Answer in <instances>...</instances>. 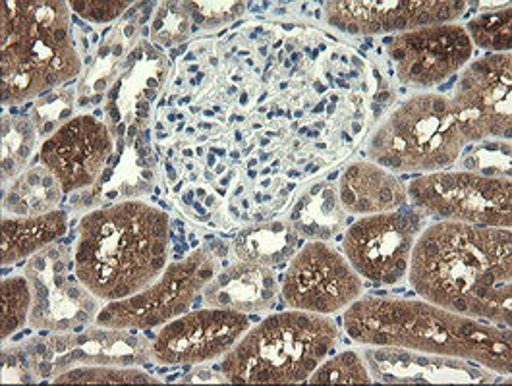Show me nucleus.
Wrapping results in <instances>:
<instances>
[{
	"label": "nucleus",
	"instance_id": "f257e3e1",
	"mask_svg": "<svg viewBox=\"0 0 512 386\" xmlns=\"http://www.w3.org/2000/svg\"><path fill=\"white\" fill-rule=\"evenodd\" d=\"M406 276L429 304L511 329V228L433 222L418 236Z\"/></svg>",
	"mask_w": 512,
	"mask_h": 386
},
{
	"label": "nucleus",
	"instance_id": "f03ea898",
	"mask_svg": "<svg viewBox=\"0 0 512 386\" xmlns=\"http://www.w3.org/2000/svg\"><path fill=\"white\" fill-rule=\"evenodd\" d=\"M342 323L362 346L462 359L511 377L509 327L464 317L426 300L360 298L344 309Z\"/></svg>",
	"mask_w": 512,
	"mask_h": 386
},
{
	"label": "nucleus",
	"instance_id": "7ed1b4c3",
	"mask_svg": "<svg viewBox=\"0 0 512 386\" xmlns=\"http://www.w3.org/2000/svg\"><path fill=\"white\" fill-rule=\"evenodd\" d=\"M171 219L145 201L87 213L74 248V273L103 302L126 300L169 267Z\"/></svg>",
	"mask_w": 512,
	"mask_h": 386
},
{
	"label": "nucleus",
	"instance_id": "20e7f679",
	"mask_svg": "<svg viewBox=\"0 0 512 386\" xmlns=\"http://www.w3.org/2000/svg\"><path fill=\"white\" fill-rule=\"evenodd\" d=\"M2 103L20 105L74 80L82 60L62 0L2 2Z\"/></svg>",
	"mask_w": 512,
	"mask_h": 386
},
{
	"label": "nucleus",
	"instance_id": "39448f33",
	"mask_svg": "<svg viewBox=\"0 0 512 386\" xmlns=\"http://www.w3.org/2000/svg\"><path fill=\"white\" fill-rule=\"evenodd\" d=\"M329 315L288 309L246 332L221 361L230 385H296L310 379L339 342Z\"/></svg>",
	"mask_w": 512,
	"mask_h": 386
},
{
	"label": "nucleus",
	"instance_id": "423d86ee",
	"mask_svg": "<svg viewBox=\"0 0 512 386\" xmlns=\"http://www.w3.org/2000/svg\"><path fill=\"white\" fill-rule=\"evenodd\" d=\"M466 145L451 99L426 91L381 122L368 141V157L391 172L431 174L455 165Z\"/></svg>",
	"mask_w": 512,
	"mask_h": 386
},
{
	"label": "nucleus",
	"instance_id": "0eeeda50",
	"mask_svg": "<svg viewBox=\"0 0 512 386\" xmlns=\"http://www.w3.org/2000/svg\"><path fill=\"white\" fill-rule=\"evenodd\" d=\"M408 199L437 221L511 228V178L476 170H439L424 174L406 188Z\"/></svg>",
	"mask_w": 512,
	"mask_h": 386
},
{
	"label": "nucleus",
	"instance_id": "6e6552de",
	"mask_svg": "<svg viewBox=\"0 0 512 386\" xmlns=\"http://www.w3.org/2000/svg\"><path fill=\"white\" fill-rule=\"evenodd\" d=\"M215 275L217 261L213 253L196 249L188 257L171 263L163 275L142 292L103 305L95 317V325L122 331L163 327L184 315Z\"/></svg>",
	"mask_w": 512,
	"mask_h": 386
},
{
	"label": "nucleus",
	"instance_id": "1a4fd4ad",
	"mask_svg": "<svg viewBox=\"0 0 512 386\" xmlns=\"http://www.w3.org/2000/svg\"><path fill=\"white\" fill-rule=\"evenodd\" d=\"M424 222L420 209L360 217L344 234V257L362 278L397 284L408 275L412 249L426 228Z\"/></svg>",
	"mask_w": 512,
	"mask_h": 386
},
{
	"label": "nucleus",
	"instance_id": "9d476101",
	"mask_svg": "<svg viewBox=\"0 0 512 386\" xmlns=\"http://www.w3.org/2000/svg\"><path fill=\"white\" fill-rule=\"evenodd\" d=\"M290 309L335 315L364 294V278L327 242L313 240L292 259L281 284Z\"/></svg>",
	"mask_w": 512,
	"mask_h": 386
},
{
	"label": "nucleus",
	"instance_id": "9b49d317",
	"mask_svg": "<svg viewBox=\"0 0 512 386\" xmlns=\"http://www.w3.org/2000/svg\"><path fill=\"white\" fill-rule=\"evenodd\" d=\"M451 103L468 143L511 138V53H493L468 62L462 68Z\"/></svg>",
	"mask_w": 512,
	"mask_h": 386
},
{
	"label": "nucleus",
	"instance_id": "f8f14e48",
	"mask_svg": "<svg viewBox=\"0 0 512 386\" xmlns=\"http://www.w3.org/2000/svg\"><path fill=\"white\" fill-rule=\"evenodd\" d=\"M250 327L246 313L198 309L163 325L151 344V359L165 367H180L225 358Z\"/></svg>",
	"mask_w": 512,
	"mask_h": 386
},
{
	"label": "nucleus",
	"instance_id": "ddd939ff",
	"mask_svg": "<svg viewBox=\"0 0 512 386\" xmlns=\"http://www.w3.org/2000/svg\"><path fill=\"white\" fill-rule=\"evenodd\" d=\"M387 55L400 82L414 89H429L447 82L472 62L474 43L460 24H435L391 37Z\"/></svg>",
	"mask_w": 512,
	"mask_h": 386
},
{
	"label": "nucleus",
	"instance_id": "4468645a",
	"mask_svg": "<svg viewBox=\"0 0 512 386\" xmlns=\"http://www.w3.org/2000/svg\"><path fill=\"white\" fill-rule=\"evenodd\" d=\"M323 6L327 24L344 33L399 35L435 24H453L468 4L462 0H331Z\"/></svg>",
	"mask_w": 512,
	"mask_h": 386
},
{
	"label": "nucleus",
	"instance_id": "2eb2a0df",
	"mask_svg": "<svg viewBox=\"0 0 512 386\" xmlns=\"http://www.w3.org/2000/svg\"><path fill=\"white\" fill-rule=\"evenodd\" d=\"M109 128L93 116H74L43 141L39 157L60 182L62 192L72 193L95 184L113 155Z\"/></svg>",
	"mask_w": 512,
	"mask_h": 386
},
{
	"label": "nucleus",
	"instance_id": "dca6fc26",
	"mask_svg": "<svg viewBox=\"0 0 512 386\" xmlns=\"http://www.w3.org/2000/svg\"><path fill=\"white\" fill-rule=\"evenodd\" d=\"M58 261V249L49 246L35 253L26 267V276L33 290L29 323L37 329L66 331L74 325L86 323V319L95 313L93 300L97 298L82 282L76 284L72 278H64V267Z\"/></svg>",
	"mask_w": 512,
	"mask_h": 386
},
{
	"label": "nucleus",
	"instance_id": "f3484780",
	"mask_svg": "<svg viewBox=\"0 0 512 386\" xmlns=\"http://www.w3.org/2000/svg\"><path fill=\"white\" fill-rule=\"evenodd\" d=\"M57 354L53 363L57 375L84 365H130L151 358V346L140 336L122 329L99 327L80 334H60L49 342Z\"/></svg>",
	"mask_w": 512,
	"mask_h": 386
},
{
	"label": "nucleus",
	"instance_id": "a211bd4d",
	"mask_svg": "<svg viewBox=\"0 0 512 386\" xmlns=\"http://www.w3.org/2000/svg\"><path fill=\"white\" fill-rule=\"evenodd\" d=\"M281 292L271 267L240 261L217 273L203 290L207 307L238 313H261L275 305Z\"/></svg>",
	"mask_w": 512,
	"mask_h": 386
},
{
	"label": "nucleus",
	"instance_id": "6ab92c4d",
	"mask_svg": "<svg viewBox=\"0 0 512 386\" xmlns=\"http://www.w3.org/2000/svg\"><path fill=\"white\" fill-rule=\"evenodd\" d=\"M337 192L342 209L360 217L397 211L408 201L406 186L397 174L371 161L348 166L342 172Z\"/></svg>",
	"mask_w": 512,
	"mask_h": 386
},
{
	"label": "nucleus",
	"instance_id": "aec40b11",
	"mask_svg": "<svg viewBox=\"0 0 512 386\" xmlns=\"http://www.w3.org/2000/svg\"><path fill=\"white\" fill-rule=\"evenodd\" d=\"M0 261L14 265L53 246L68 230V215L60 209L39 217H2Z\"/></svg>",
	"mask_w": 512,
	"mask_h": 386
},
{
	"label": "nucleus",
	"instance_id": "412c9836",
	"mask_svg": "<svg viewBox=\"0 0 512 386\" xmlns=\"http://www.w3.org/2000/svg\"><path fill=\"white\" fill-rule=\"evenodd\" d=\"M298 238L300 234L290 221L261 222L238 232L234 251L240 261L273 269L294 257Z\"/></svg>",
	"mask_w": 512,
	"mask_h": 386
},
{
	"label": "nucleus",
	"instance_id": "4be33fe9",
	"mask_svg": "<svg viewBox=\"0 0 512 386\" xmlns=\"http://www.w3.org/2000/svg\"><path fill=\"white\" fill-rule=\"evenodd\" d=\"M64 195L57 176L45 165L29 168L10 182L4 192V217H39L55 211Z\"/></svg>",
	"mask_w": 512,
	"mask_h": 386
},
{
	"label": "nucleus",
	"instance_id": "5701e85b",
	"mask_svg": "<svg viewBox=\"0 0 512 386\" xmlns=\"http://www.w3.org/2000/svg\"><path fill=\"white\" fill-rule=\"evenodd\" d=\"M344 213L339 192L329 184H315L296 205L290 222L298 234L325 242L339 232Z\"/></svg>",
	"mask_w": 512,
	"mask_h": 386
},
{
	"label": "nucleus",
	"instance_id": "b1692460",
	"mask_svg": "<svg viewBox=\"0 0 512 386\" xmlns=\"http://www.w3.org/2000/svg\"><path fill=\"white\" fill-rule=\"evenodd\" d=\"M37 126L29 116L2 118V176L14 178L24 172L35 147Z\"/></svg>",
	"mask_w": 512,
	"mask_h": 386
},
{
	"label": "nucleus",
	"instance_id": "393cba45",
	"mask_svg": "<svg viewBox=\"0 0 512 386\" xmlns=\"http://www.w3.org/2000/svg\"><path fill=\"white\" fill-rule=\"evenodd\" d=\"M57 385H159L161 381L142 369L126 365L72 367L55 377Z\"/></svg>",
	"mask_w": 512,
	"mask_h": 386
},
{
	"label": "nucleus",
	"instance_id": "a878e982",
	"mask_svg": "<svg viewBox=\"0 0 512 386\" xmlns=\"http://www.w3.org/2000/svg\"><path fill=\"white\" fill-rule=\"evenodd\" d=\"M2 317H0V338L8 340L12 334L26 327L33 307V290L28 276L16 275L4 278L0 284Z\"/></svg>",
	"mask_w": 512,
	"mask_h": 386
},
{
	"label": "nucleus",
	"instance_id": "bb28decb",
	"mask_svg": "<svg viewBox=\"0 0 512 386\" xmlns=\"http://www.w3.org/2000/svg\"><path fill=\"white\" fill-rule=\"evenodd\" d=\"M511 4L499 10H489L480 14L478 18H472L466 24V31L474 43V47H480L484 51L493 53H511Z\"/></svg>",
	"mask_w": 512,
	"mask_h": 386
},
{
	"label": "nucleus",
	"instance_id": "cd10ccee",
	"mask_svg": "<svg viewBox=\"0 0 512 386\" xmlns=\"http://www.w3.org/2000/svg\"><path fill=\"white\" fill-rule=\"evenodd\" d=\"M371 381L366 359L354 350L323 361L308 379L310 385H370Z\"/></svg>",
	"mask_w": 512,
	"mask_h": 386
},
{
	"label": "nucleus",
	"instance_id": "c85d7f7f",
	"mask_svg": "<svg viewBox=\"0 0 512 386\" xmlns=\"http://www.w3.org/2000/svg\"><path fill=\"white\" fill-rule=\"evenodd\" d=\"M192 16L186 2H163L151 22V39L163 47H172L188 39Z\"/></svg>",
	"mask_w": 512,
	"mask_h": 386
},
{
	"label": "nucleus",
	"instance_id": "c756f323",
	"mask_svg": "<svg viewBox=\"0 0 512 386\" xmlns=\"http://www.w3.org/2000/svg\"><path fill=\"white\" fill-rule=\"evenodd\" d=\"M192 22L201 29H217L244 14L242 2H186Z\"/></svg>",
	"mask_w": 512,
	"mask_h": 386
},
{
	"label": "nucleus",
	"instance_id": "7c9ffc66",
	"mask_svg": "<svg viewBox=\"0 0 512 386\" xmlns=\"http://www.w3.org/2000/svg\"><path fill=\"white\" fill-rule=\"evenodd\" d=\"M70 10L76 12L78 16H82L87 22L93 24H109L116 20L118 16H122L128 8L130 2H105V0H72L68 2Z\"/></svg>",
	"mask_w": 512,
	"mask_h": 386
}]
</instances>
